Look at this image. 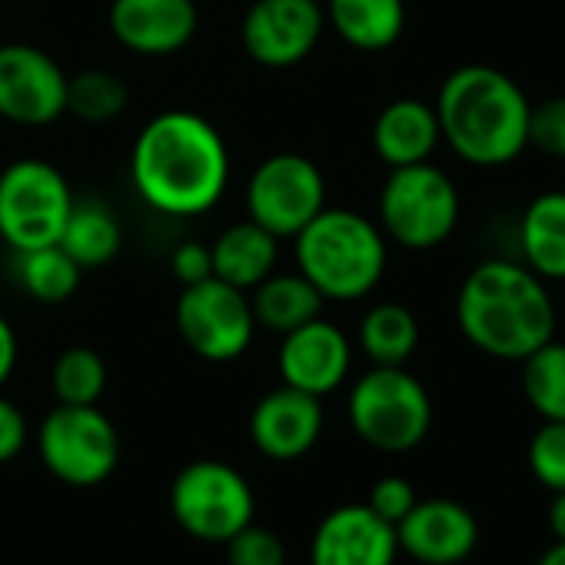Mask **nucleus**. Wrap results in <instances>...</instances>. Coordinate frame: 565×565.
<instances>
[{"label": "nucleus", "mask_w": 565, "mask_h": 565, "mask_svg": "<svg viewBox=\"0 0 565 565\" xmlns=\"http://www.w3.org/2000/svg\"><path fill=\"white\" fill-rule=\"evenodd\" d=\"M130 177L147 206L167 216H200L230 186L223 134L193 110H163L130 150Z\"/></svg>", "instance_id": "nucleus-1"}, {"label": "nucleus", "mask_w": 565, "mask_h": 565, "mask_svg": "<svg viewBox=\"0 0 565 565\" xmlns=\"http://www.w3.org/2000/svg\"><path fill=\"white\" fill-rule=\"evenodd\" d=\"M555 323L548 282L522 259H482L456 294V327L489 360L522 363L555 337Z\"/></svg>", "instance_id": "nucleus-2"}, {"label": "nucleus", "mask_w": 565, "mask_h": 565, "mask_svg": "<svg viewBox=\"0 0 565 565\" xmlns=\"http://www.w3.org/2000/svg\"><path fill=\"white\" fill-rule=\"evenodd\" d=\"M436 117L443 143L479 170L515 163L529 150V97L499 67H456L439 94Z\"/></svg>", "instance_id": "nucleus-3"}, {"label": "nucleus", "mask_w": 565, "mask_h": 565, "mask_svg": "<svg viewBox=\"0 0 565 565\" xmlns=\"http://www.w3.org/2000/svg\"><path fill=\"white\" fill-rule=\"evenodd\" d=\"M297 269L323 300L353 303L370 297L390 263V243L370 216L343 206H323L297 236Z\"/></svg>", "instance_id": "nucleus-4"}, {"label": "nucleus", "mask_w": 565, "mask_h": 565, "mask_svg": "<svg viewBox=\"0 0 565 565\" xmlns=\"http://www.w3.org/2000/svg\"><path fill=\"white\" fill-rule=\"evenodd\" d=\"M347 416L370 449L403 456L429 436L433 399L406 366H373L353 383Z\"/></svg>", "instance_id": "nucleus-5"}, {"label": "nucleus", "mask_w": 565, "mask_h": 565, "mask_svg": "<svg viewBox=\"0 0 565 565\" xmlns=\"http://www.w3.org/2000/svg\"><path fill=\"white\" fill-rule=\"evenodd\" d=\"M462 200L446 170L436 163H409L390 170L380 190V230L403 249H436L459 223Z\"/></svg>", "instance_id": "nucleus-6"}, {"label": "nucleus", "mask_w": 565, "mask_h": 565, "mask_svg": "<svg viewBox=\"0 0 565 565\" xmlns=\"http://www.w3.org/2000/svg\"><path fill=\"white\" fill-rule=\"evenodd\" d=\"M71 210V183L54 163L21 157L0 170V239L14 253L57 243Z\"/></svg>", "instance_id": "nucleus-7"}, {"label": "nucleus", "mask_w": 565, "mask_h": 565, "mask_svg": "<svg viewBox=\"0 0 565 565\" xmlns=\"http://www.w3.org/2000/svg\"><path fill=\"white\" fill-rule=\"evenodd\" d=\"M170 512L200 542H226L253 522L256 499L239 469L220 459L183 466L170 486Z\"/></svg>", "instance_id": "nucleus-8"}, {"label": "nucleus", "mask_w": 565, "mask_h": 565, "mask_svg": "<svg viewBox=\"0 0 565 565\" xmlns=\"http://www.w3.org/2000/svg\"><path fill=\"white\" fill-rule=\"evenodd\" d=\"M38 452L54 479L87 489L114 476L120 462V436L110 416L97 406L57 403L38 429Z\"/></svg>", "instance_id": "nucleus-9"}, {"label": "nucleus", "mask_w": 565, "mask_h": 565, "mask_svg": "<svg viewBox=\"0 0 565 565\" xmlns=\"http://www.w3.org/2000/svg\"><path fill=\"white\" fill-rule=\"evenodd\" d=\"M173 320L180 340L206 363L239 360L256 333L246 290H236L216 276L180 290Z\"/></svg>", "instance_id": "nucleus-10"}, {"label": "nucleus", "mask_w": 565, "mask_h": 565, "mask_svg": "<svg viewBox=\"0 0 565 565\" xmlns=\"http://www.w3.org/2000/svg\"><path fill=\"white\" fill-rule=\"evenodd\" d=\"M327 206V177L303 153H273L246 180V213L276 239H294Z\"/></svg>", "instance_id": "nucleus-11"}, {"label": "nucleus", "mask_w": 565, "mask_h": 565, "mask_svg": "<svg viewBox=\"0 0 565 565\" xmlns=\"http://www.w3.org/2000/svg\"><path fill=\"white\" fill-rule=\"evenodd\" d=\"M323 28V0H253L239 24V41L259 67L282 71L317 51Z\"/></svg>", "instance_id": "nucleus-12"}, {"label": "nucleus", "mask_w": 565, "mask_h": 565, "mask_svg": "<svg viewBox=\"0 0 565 565\" xmlns=\"http://www.w3.org/2000/svg\"><path fill=\"white\" fill-rule=\"evenodd\" d=\"M67 114V74L41 47L0 44V117L47 127Z\"/></svg>", "instance_id": "nucleus-13"}, {"label": "nucleus", "mask_w": 565, "mask_h": 565, "mask_svg": "<svg viewBox=\"0 0 565 565\" xmlns=\"http://www.w3.org/2000/svg\"><path fill=\"white\" fill-rule=\"evenodd\" d=\"M276 366L282 386H294L323 399L347 383L353 366V347L337 323L317 317L290 333H282Z\"/></svg>", "instance_id": "nucleus-14"}, {"label": "nucleus", "mask_w": 565, "mask_h": 565, "mask_svg": "<svg viewBox=\"0 0 565 565\" xmlns=\"http://www.w3.org/2000/svg\"><path fill=\"white\" fill-rule=\"evenodd\" d=\"M399 552L423 565H459L479 545V522L469 505L436 495L419 499L403 522H396Z\"/></svg>", "instance_id": "nucleus-15"}, {"label": "nucleus", "mask_w": 565, "mask_h": 565, "mask_svg": "<svg viewBox=\"0 0 565 565\" xmlns=\"http://www.w3.org/2000/svg\"><path fill=\"white\" fill-rule=\"evenodd\" d=\"M323 436V403L294 386L269 390L249 413L253 446L276 462L307 456Z\"/></svg>", "instance_id": "nucleus-16"}, {"label": "nucleus", "mask_w": 565, "mask_h": 565, "mask_svg": "<svg viewBox=\"0 0 565 565\" xmlns=\"http://www.w3.org/2000/svg\"><path fill=\"white\" fill-rule=\"evenodd\" d=\"M396 525L383 522L366 502L333 509L310 542V565H396Z\"/></svg>", "instance_id": "nucleus-17"}, {"label": "nucleus", "mask_w": 565, "mask_h": 565, "mask_svg": "<svg viewBox=\"0 0 565 565\" xmlns=\"http://www.w3.org/2000/svg\"><path fill=\"white\" fill-rule=\"evenodd\" d=\"M110 34L140 57H170L183 51L200 28L193 0H114Z\"/></svg>", "instance_id": "nucleus-18"}, {"label": "nucleus", "mask_w": 565, "mask_h": 565, "mask_svg": "<svg viewBox=\"0 0 565 565\" xmlns=\"http://www.w3.org/2000/svg\"><path fill=\"white\" fill-rule=\"evenodd\" d=\"M439 143H443V134H439L436 107L419 97H399L376 114L373 150L390 170L426 163Z\"/></svg>", "instance_id": "nucleus-19"}, {"label": "nucleus", "mask_w": 565, "mask_h": 565, "mask_svg": "<svg viewBox=\"0 0 565 565\" xmlns=\"http://www.w3.org/2000/svg\"><path fill=\"white\" fill-rule=\"evenodd\" d=\"M519 253L545 282H565V190L529 200L519 220Z\"/></svg>", "instance_id": "nucleus-20"}, {"label": "nucleus", "mask_w": 565, "mask_h": 565, "mask_svg": "<svg viewBox=\"0 0 565 565\" xmlns=\"http://www.w3.org/2000/svg\"><path fill=\"white\" fill-rule=\"evenodd\" d=\"M213 276L230 282L236 290H253L256 282H263L273 269H276V256H279V239L263 230L253 220L233 223L226 226L213 246Z\"/></svg>", "instance_id": "nucleus-21"}, {"label": "nucleus", "mask_w": 565, "mask_h": 565, "mask_svg": "<svg viewBox=\"0 0 565 565\" xmlns=\"http://www.w3.org/2000/svg\"><path fill=\"white\" fill-rule=\"evenodd\" d=\"M327 24L356 51H390L406 31V0H327Z\"/></svg>", "instance_id": "nucleus-22"}, {"label": "nucleus", "mask_w": 565, "mask_h": 565, "mask_svg": "<svg viewBox=\"0 0 565 565\" xmlns=\"http://www.w3.org/2000/svg\"><path fill=\"white\" fill-rule=\"evenodd\" d=\"M323 297L303 273H269L253 287L249 310L256 327L269 333H290L317 317H323Z\"/></svg>", "instance_id": "nucleus-23"}, {"label": "nucleus", "mask_w": 565, "mask_h": 565, "mask_svg": "<svg viewBox=\"0 0 565 565\" xmlns=\"http://www.w3.org/2000/svg\"><path fill=\"white\" fill-rule=\"evenodd\" d=\"M57 243L64 246V253L81 269H100L120 253L124 230H120V220L114 216V210L107 203L74 200V210H71Z\"/></svg>", "instance_id": "nucleus-24"}, {"label": "nucleus", "mask_w": 565, "mask_h": 565, "mask_svg": "<svg viewBox=\"0 0 565 565\" xmlns=\"http://www.w3.org/2000/svg\"><path fill=\"white\" fill-rule=\"evenodd\" d=\"M360 350L373 366H406L419 347V320L403 303H376L360 320Z\"/></svg>", "instance_id": "nucleus-25"}, {"label": "nucleus", "mask_w": 565, "mask_h": 565, "mask_svg": "<svg viewBox=\"0 0 565 565\" xmlns=\"http://www.w3.org/2000/svg\"><path fill=\"white\" fill-rule=\"evenodd\" d=\"M522 396L542 423H565V343L548 340L522 360Z\"/></svg>", "instance_id": "nucleus-26"}, {"label": "nucleus", "mask_w": 565, "mask_h": 565, "mask_svg": "<svg viewBox=\"0 0 565 565\" xmlns=\"http://www.w3.org/2000/svg\"><path fill=\"white\" fill-rule=\"evenodd\" d=\"M84 269L64 253L61 243L18 253V279L38 303H67L81 290Z\"/></svg>", "instance_id": "nucleus-27"}, {"label": "nucleus", "mask_w": 565, "mask_h": 565, "mask_svg": "<svg viewBox=\"0 0 565 565\" xmlns=\"http://www.w3.org/2000/svg\"><path fill=\"white\" fill-rule=\"evenodd\" d=\"M51 390L64 406H97L107 390V363L90 347H67L51 370Z\"/></svg>", "instance_id": "nucleus-28"}, {"label": "nucleus", "mask_w": 565, "mask_h": 565, "mask_svg": "<svg viewBox=\"0 0 565 565\" xmlns=\"http://www.w3.org/2000/svg\"><path fill=\"white\" fill-rule=\"evenodd\" d=\"M130 104L127 84L110 71H84L67 77V114L84 124H110Z\"/></svg>", "instance_id": "nucleus-29"}, {"label": "nucleus", "mask_w": 565, "mask_h": 565, "mask_svg": "<svg viewBox=\"0 0 565 565\" xmlns=\"http://www.w3.org/2000/svg\"><path fill=\"white\" fill-rule=\"evenodd\" d=\"M529 472L548 492H565V423H542L529 439Z\"/></svg>", "instance_id": "nucleus-30"}, {"label": "nucleus", "mask_w": 565, "mask_h": 565, "mask_svg": "<svg viewBox=\"0 0 565 565\" xmlns=\"http://www.w3.org/2000/svg\"><path fill=\"white\" fill-rule=\"evenodd\" d=\"M223 545H226L230 565H287V545H282V539L273 529H263L256 522L239 529Z\"/></svg>", "instance_id": "nucleus-31"}, {"label": "nucleus", "mask_w": 565, "mask_h": 565, "mask_svg": "<svg viewBox=\"0 0 565 565\" xmlns=\"http://www.w3.org/2000/svg\"><path fill=\"white\" fill-rule=\"evenodd\" d=\"M529 147L552 160H565V97L529 107Z\"/></svg>", "instance_id": "nucleus-32"}, {"label": "nucleus", "mask_w": 565, "mask_h": 565, "mask_svg": "<svg viewBox=\"0 0 565 565\" xmlns=\"http://www.w3.org/2000/svg\"><path fill=\"white\" fill-rule=\"evenodd\" d=\"M416 502H419V495H416L413 482L403 479V476H383V479H376L373 489H370V499H366V505H370L383 522H390V525L403 522Z\"/></svg>", "instance_id": "nucleus-33"}, {"label": "nucleus", "mask_w": 565, "mask_h": 565, "mask_svg": "<svg viewBox=\"0 0 565 565\" xmlns=\"http://www.w3.org/2000/svg\"><path fill=\"white\" fill-rule=\"evenodd\" d=\"M173 276L190 287V282H200V279H210L213 276V256H210V246L200 243V239H186L173 249Z\"/></svg>", "instance_id": "nucleus-34"}, {"label": "nucleus", "mask_w": 565, "mask_h": 565, "mask_svg": "<svg viewBox=\"0 0 565 565\" xmlns=\"http://www.w3.org/2000/svg\"><path fill=\"white\" fill-rule=\"evenodd\" d=\"M24 446H28V419L11 399L0 396V462H11L14 456H21Z\"/></svg>", "instance_id": "nucleus-35"}, {"label": "nucleus", "mask_w": 565, "mask_h": 565, "mask_svg": "<svg viewBox=\"0 0 565 565\" xmlns=\"http://www.w3.org/2000/svg\"><path fill=\"white\" fill-rule=\"evenodd\" d=\"M14 366H18V333L8 323V317L0 313V386L11 380Z\"/></svg>", "instance_id": "nucleus-36"}, {"label": "nucleus", "mask_w": 565, "mask_h": 565, "mask_svg": "<svg viewBox=\"0 0 565 565\" xmlns=\"http://www.w3.org/2000/svg\"><path fill=\"white\" fill-rule=\"evenodd\" d=\"M545 522H548L552 539L565 542V492H552V502H548Z\"/></svg>", "instance_id": "nucleus-37"}, {"label": "nucleus", "mask_w": 565, "mask_h": 565, "mask_svg": "<svg viewBox=\"0 0 565 565\" xmlns=\"http://www.w3.org/2000/svg\"><path fill=\"white\" fill-rule=\"evenodd\" d=\"M535 565H565V542H552L542 555H539V562Z\"/></svg>", "instance_id": "nucleus-38"}, {"label": "nucleus", "mask_w": 565, "mask_h": 565, "mask_svg": "<svg viewBox=\"0 0 565 565\" xmlns=\"http://www.w3.org/2000/svg\"><path fill=\"white\" fill-rule=\"evenodd\" d=\"M0 34H4V14H0Z\"/></svg>", "instance_id": "nucleus-39"}]
</instances>
